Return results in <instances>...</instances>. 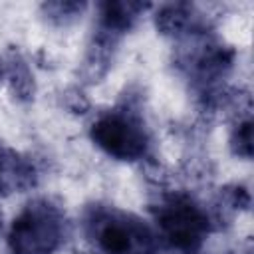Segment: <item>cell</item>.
Masks as SVG:
<instances>
[{
  "instance_id": "3957f363",
  "label": "cell",
  "mask_w": 254,
  "mask_h": 254,
  "mask_svg": "<svg viewBox=\"0 0 254 254\" xmlns=\"http://www.w3.org/2000/svg\"><path fill=\"white\" fill-rule=\"evenodd\" d=\"M97 244L105 254H145L151 250L149 228L125 214H107L97 222Z\"/></svg>"
},
{
  "instance_id": "7a4b0ae2",
  "label": "cell",
  "mask_w": 254,
  "mask_h": 254,
  "mask_svg": "<svg viewBox=\"0 0 254 254\" xmlns=\"http://www.w3.org/2000/svg\"><path fill=\"white\" fill-rule=\"evenodd\" d=\"M93 141L117 159H135L145 151V131L143 127L127 115L111 113L101 117L93 125Z\"/></svg>"
},
{
  "instance_id": "6da1fadb",
  "label": "cell",
  "mask_w": 254,
  "mask_h": 254,
  "mask_svg": "<svg viewBox=\"0 0 254 254\" xmlns=\"http://www.w3.org/2000/svg\"><path fill=\"white\" fill-rule=\"evenodd\" d=\"M60 240V222L48 208H28L12 228L16 254H50Z\"/></svg>"
},
{
  "instance_id": "277c9868",
  "label": "cell",
  "mask_w": 254,
  "mask_h": 254,
  "mask_svg": "<svg viewBox=\"0 0 254 254\" xmlns=\"http://www.w3.org/2000/svg\"><path fill=\"white\" fill-rule=\"evenodd\" d=\"M165 236L179 248H194L206 230V218L189 200H173L161 212Z\"/></svg>"
}]
</instances>
